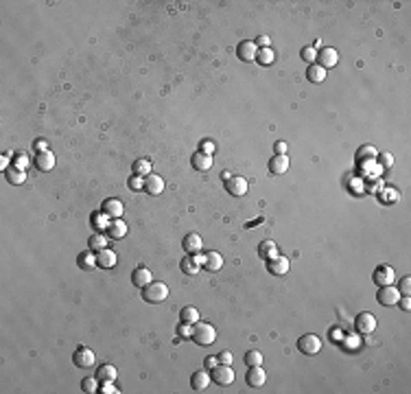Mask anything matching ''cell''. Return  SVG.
I'll list each match as a JSON object with an SVG mask.
<instances>
[{
	"instance_id": "34",
	"label": "cell",
	"mask_w": 411,
	"mask_h": 394,
	"mask_svg": "<svg viewBox=\"0 0 411 394\" xmlns=\"http://www.w3.org/2000/svg\"><path fill=\"white\" fill-rule=\"evenodd\" d=\"M105 243L107 241H105V237H103L101 232H94V235L87 239V247H90L92 252H99V250H103V247H107Z\"/></svg>"
},
{
	"instance_id": "24",
	"label": "cell",
	"mask_w": 411,
	"mask_h": 394,
	"mask_svg": "<svg viewBox=\"0 0 411 394\" xmlns=\"http://www.w3.org/2000/svg\"><path fill=\"white\" fill-rule=\"evenodd\" d=\"M131 283L136 285V287H146L149 283H153V274L149 272L146 267H136L134 269V274H131Z\"/></svg>"
},
{
	"instance_id": "48",
	"label": "cell",
	"mask_w": 411,
	"mask_h": 394,
	"mask_svg": "<svg viewBox=\"0 0 411 394\" xmlns=\"http://www.w3.org/2000/svg\"><path fill=\"white\" fill-rule=\"evenodd\" d=\"M199 151H203V153H208V156H212V153H215V143H212V140H201Z\"/></svg>"
},
{
	"instance_id": "37",
	"label": "cell",
	"mask_w": 411,
	"mask_h": 394,
	"mask_svg": "<svg viewBox=\"0 0 411 394\" xmlns=\"http://www.w3.org/2000/svg\"><path fill=\"white\" fill-rule=\"evenodd\" d=\"M109 221H112V219H109L105 213H94V217H92V223H94V228H97V230H107V226H109Z\"/></svg>"
},
{
	"instance_id": "5",
	"label": "cell",
	"mask_w": 411,
	"mask_h": 394,
	"mask_svg": "<svg viewBox=\"0 0 411 394\" xmlns=\"http://www.w3.org/2000/svg\"><path fill=\"white\" fill-rule=\"evenodd\" d=\"M376 324H378L376 318H374V313H370V311L359 313L357 320H355V328H357V333H361V335L374 333V331H376Z\"/></svg>"
},
{
	"instance_id": "30",
	"label": "cell",
	"mask_w": 411,
	"mask_h": 394,
	"mask_svg": "<svg viewBox=\"0 0 411 394\" xmlns=\"http://www.w3.org/2000/svg\"><path fill=\"white\" fill-rule=\"evenodd\" d=\"M180 322L195 326L197 322H199V311H197L195 306H184V309L180 311Z\"/></svg>"
},
{
	"instance_id": "39",
	"label": "cell",
	"mask_w": 411,
	"mask_h": 394,
	"mask_svg": "<svg viewBox=\"0 0 411 394\" xmlns=\"http://www.w3.org/2000/svg\"><path fill=\"white\" fill-rule=\"evenodd\" d=\"M245 363L247 366H260L262 363V353L260 350H249V353L245 355Z\"/></svg>"
},
{
	"instance_id": "25",
	"label": "cell",
	"mask_w": 411,
	"mask_h": 394,
	"mask_svg": "<svg viewBox=\"0 0 411 394\" xmlns=\"http://www.w3.org/2000/svg\"><path fill=\"white\" fill-rule=\"evenodd\" d=\"M278 254H280V250H278V245H276V241H260L258 243V257L260 259H265V261H269V259H276Z\"/></svg>"
},
{
	"instance_id": "23",
	"label": "cell",
	"mask_w": 411,
	"mask_h": 394,
	"mask_svg": "<svg viewBox=\"0 0 411 394\" xmlns=\"http://www.w3.org/2000/svg\"><path fill=\"white\" fill-rule=\"evenodd\" d=\"M203 267L208 269V272H219V269L223 267V257L217 250L206 252L203 254Z\"/></svg>"
},
{
	"instance_id": "2",
	"label": "cell",
	"mask_w": 411,
	"mask_h": 394,
	"mask_svg": "<svg viewBox=\"0 0 411 394\" xmlns=\"http://www.w3.org/2000/svg\"><path fill=\"white\" fill-rule=\"evenodd\" d=\"M190 340L199 346H210V344H215V340H217V331H215V326L208 324V322H197L193 326V337Z\"/></svg>"
},
{
	"instance_id": "31",
	"label": "cell",
	"mask_w": 411,
	"mask_h": 394,
	"mask_svg": "<svg viewBox=\"0 0 411 394\" xmlns=\"http://www.w3.org/2000/svg\"><path fill=\"white\" fill-rule=\"evenodd\" d=\"M5 175H7V182L9 184H22V182L26 180V173H24V169H20V166H9V169L5 171Z\"/></svg>"
},
{
	"instance_id": "49",
	"label": "cell",
	"mask_w": 411,
	"mask_h": 394,
	"mask_svg": "<svg viewBox=\"0 0 411 394\" xmlns=\"http://www.w3.org/2000/svg\"><path fill=\"white\" fill-rule=\"evenodd\" d=\"M398 306H400L402 311H411V298H409V296H400Z\"/></svg>"
},
{
	"instance_id": "1",
	"label": "cell",
	"mask_w": 411,
	"mask_h": 394,
	"mask_svg": "<svg viewBox=\"0 0 411 394\" xmlns=\"http://www.w3.org/2000/svg\"><path fill=\"white\" fill-rule=\"evenodd\" d=\"M168 294H171V289H168L166 283H160V280H153L149 283L146 287H142V300L149 302V304H160L164 302Z\"/></svg>"
},
{
	"instance_id": "16",
	"label": "cell",
	"mask_w": 411,
	"mask_h": 394,
	"mask_svg": "<svg viewBox=\"0 0 411 394\" xmlns=\"http://www.w3.org/2000/svg\"><path fill=\"white\" fill-rule=\"evenodd\" d=\"M289 267H291L289 259L287 257H280V254H278L276 259H269L267 261V272L274 274V276H284V274L289 272Z\"/></svg>"
},
{
	"instance_id": "36",
	"label": "cell",
	"mask_w": 411,
	"mask_h": 394,
	"mask_svg": "<svg viewBox=\"0 0 411 394\" xmlns=\"http://www.w3.org/2000/svg\"><path fill=\"white\" fill-rule=\"evenodd\" d=\"M262 66H269V64H274V60H276V55H274V50L271 48H258V57H256Z\"/></svg>"
},
{
	"instance_id": "43",
	"label": "cell",
	"mask_w": 411,
	"mask_h": 394,
	"mask_svg": "<svg viewBox=\"0 0 411 394\" xmlns=\"http://www.w3.org/2000/svg\"><path fill=\"white\" fill-rule=\"evenodd\" d=\"M178 335H180V337H193V326H190V324H184V322H180V326H178Z\"/></svg>"
},
{
	"instance_id": "17",
	"label": "cell",
	"mask_w": 411,
	"mask_h": 394,
	"mask_svg": "<svg viewBox=\"0 0 411 394\" xmlns=\"http://www.w3.org/2000/svg\"><path fill=\"white\" fill-rule=\"evenodd\" d=\"M210 370H197V372H193V377H190V388H193L195 392H203V390H208V385H210Z\"/></svg>"
},
{
	"instance_id": "46",
	"label": "cell",
	"mask_w": 411,
	"mask_h": 394,
	"mask_svg": "<svg viewBox=\"0 0 411 394\" xmlns=\"http://www.w3.org/2000/svg\"><path fill=\"white\" fill-rule=\"evenodd\" d=\"M287 149H289V145L284 140H278L274 145V153H278V156H287Z\"/></svg>"
},
{
	"instance_id": "8",
	"label": "cell",
	"mask_w": 411,
	"mask_h": 394,
	"mask_svg": "<svg viewBox=\"0 0 411 394\" xmlns=\"http://www.w3.org/2000/svg\"><path fill=\"white\" fill-rule=\"evenodd\" d=\"M180 267H182V272L184 274H188V276H195V274H199V269L203 267V254H186L184 259L180 261Z\"/></svg>"
},
{
	"instance_id": "11",
	"label": "cell",
	"mask_w": 411,
	"mask_h": 394,
	"mask_svg": "<svg viewBox=\"0 0 411 394\" xmlns=\"http://www.w3.org/2000/svg\"><path fill=\"white\" fill-rule=\"evenodd\" d=\"M247 188H249L247 180L241 178V175H232L230 180H225V191L232 197H243L247 193Z\"/></svg>"
},
{
	"instance_id": "29",
	"label": "cell",
	"mask_w": 411,
	"mask_h": 394,
	"mask_svg": "<svg viewBox=\"0 0 411 394\" xmlns=\"http://www.w3.org/2000/svg\"><path fill=\"white\" fill-rule=\"evenodd\" d=\"M116 377H119V370H116L112 363H103V366L97 370V379L103 383V381H116Z\"/></svg>"
},
{
	"instance_id": "15",
	"label": "cell",
	"mask_w": 411,
	"mask_h": 394,
	"mask_svg": "<svg viewBox=\"0 0 411 394\" xmlns=\"http://www.w3.org/2000/svg\"><path fill=\"white\" fill-rule=\"evenodd\" d=\"M123 210H125L123 202L121 200H114V197H107V200L101 204V213H105L109 219H121L123 217Z\"/></svg>"
},
{
	"instance_id": "53",
	"label": "cell",
	"mask_w": 411,
	"mask_h": 394,
	"mask_svg": "<svg viewBox=\"0 0 411 394\" xmlns=\"http://www.w3.org/2000/svg\"><path fill=\"white\" fill-rule=\"evenodd\" d=\"M0 166H3V171H7V169H9V156H7V153H5V156L3 158H0Z\"/></svg>"
},
{
	"instance_id": "50",
	"label": "cell",
	"mask_w": 411,
	"mask_h": 394,
	"mask_svg": "<svg viewBox=\"0 0 411 394\" xmlns=\"http://www.w3.org/2000/svg\"><path fill=\"white\" fill-rule=\"evenodd\" d=\"M33 147H35V151H38V153H42V151H48V143L44 140V138H38Z\"/></svg>"
},
{
	"instance_id": "12",
	"label": "cell",
	"mask_w": 411,
	"mask_h": 394,
	"mask_svg": "<svg viewBox=\"0 0 411 394\" xmlns=\"http://www.w3.org/2000/svg\"><path fill=\"white\" fill-rule=\"evenodd\" d=\"M164 188H166V182H164L162 175L151 173V175H146V178H144V191L149 193V195H153V197H156V195H162Z\"/></svg>"
},
{
	"instance_id": "20",
	"label": "cell",
	"mask_w": 411,
	"mask_h": 394,
	"mask_svg": "<svg viewBox=\"0 0 411 394\" xmlns=\"http://www.w3.org/2000/svg\"><path fill=\"white\" fill-rule=\"evenodd\" d=\"M182 245H184L186 254H199L201 247H203V241H201V237L197 235V232H188V235L184 237V241H182Z\"/></svg>"
},
{
	"instance_id": "38",
	"label": "cell",
	"mask_w": 411,
	"mask_h": 394,
	"mask_svg": "<svg viewBox=\"0 0 411 394\" xmlns=\"http://www.w3.org/2000/svg\"><path fill=\"white\" fill-rule=\"evenodd\" d=\"M300 55H302V60H304L308 66L317 62V48H315V46H304V48H302V53H300Z\"/></svg>"
},
{
	"instance_id": "51",
	"label": "cell",
	"mask_w": 411,
	"mask_h": 394,
	"mask_svg": "<svg viewBox=\"0 0 411 394\" xmlns=\"http://www.w3.org/2000/svg\"><path fill=\"white\" fill-rule=\"evenodd\" d=\"M217 366H219L217 357H206V361H203V368L206 370H212V368H217Z\"/></svg>"
},
{
	"instance_id": "3",
	"label": "cell",
	"mask_w": 411,
	"mask_h": 394,
	"mask_svg": "<svg viewBox=\"0 0 411 394\" xmlns=\"http://www.w3.org/2000/svg\"><path fill=\"white\" fill-rule=\"evenodd\" d=\"M321 340L317 337L315 333H306V335H302V337L298 340V350L302 355H306V357H313V355H319V350H321Z\"/></svg>"
},
{
	"instance_id": "41",
	"label": "cell",
	"mask_w": 411,
	"mask_h": 394,
	"mask_svg": "<svg viewBox=\"0 0 411 394\" xmlns=\"http://www.w3.org/2000/svg\"><path fill=\"white\" fill-rule=\"evenodd\" d=\"M129 188L131 191H144V180L140 175H131L129 178Z\"/></svg>"
},
{
	"instance_id": "22",
	"label": "cell",
	"mask_w": 411,
	"mask_h": 394,
	"mask_svg": "<svg viewBox=\"0 0 411 394\" xmlns=\"http://www.w3.org/2000/svg\"><path fill=\"white\" fill-rule=\"evenodd\" d=\"M289 166H291V162H289L287 156H278V153H274V158L269 160V173H274V175L287 173Z\"/></svg>"
},
{
	"instance_id": "6",
	"label": "cell",
	"mask_w": 411,
	"mask_h": 394,
	"mask_svg": "<svg viewBox=\"0 0 411 394\" xmlns=\"http://www.w3.org/2000/svg\"><path fill=\"white\" fill-rule=\"evenodd\" d=\"M72 361H75V366L77 368H92L94 363H97V355L92 353L87 346H79L77 350H75V355H72Z\"/></svg>"
},
{
	"instance_id": "42",
	"label": "cell",
	"mask_w": 411,
	"mask_h": 394,
	"mask_svg": "<svg viewBox=\"0 0 411 394\" xmlns=\"http://www.w3.org/2000/svg\"><path fill=\"white\" fill-rule=\"evenodd\" d=\"M13 164L20 166V169H26V166L31 164V162H28L26 153H16V156H13Z\"/></svg>"
},
{
	"instance_id": "18",
	"label": "cell",
	"mask_w": 411,
	"mask_h": 394,
	"mask_svg": "<svg viewBox=\"0 0 411 394\" xmlns=\"http://www.w3.org/2000/svg\"><path fill=\"white\" fill-rule=\"evenodd\" d=\"M237 55H239L243 62H256V57H258V46H256L252 40L241 42L239 46H237Z\"/></svg>"
},
{
	"instance_id": "45",
	"label": "cell",
	"mask_w": 411,
	"mask_h": 394,
	"mask_svg": "<svg viewBox=\"0 0 411 394\" xmlns=\"http://www.w3.org/2000/svg\"><path fill=\"white\" fill-rule=\"evenodd\" d=\"M378 160H380V164L385 166V169H390V166L394 164V156L392 153H380V156H376Z\"/></svg>"
},
{
	"instance_id": "33",
	"label": "cell",
	"mask_w": 411,
	"mask_h": 394,
	"mask_svg": "<svg viewBox=\"0 0 411 394\" xmlns=\"http://www.w3.org/2000/svg\"><path fill=\"white\" fill-rule=\"evenodd\" d=\"M376 156H378V151H376L374 145H363V147L357 151V160H359V162H361V160H376Z\"/></svg>"
},
{
	"instance_id": "26",
	"label": "cell",
	"mask_w": 411,
	"mask_h": 394,
	"mask_svg": "<svg viewBox=\"0 0 411 394\" xmlns=\"http://www.w3.org/2000/svg\"><path fill=\"white\" fill-rule=\"evenodd\" d=\"M105 232H109V237L112 239H123V237H127V223L123 221V217L121 219H112Z\"/></svg>"
},
{
	"instance_id": "52",
	"label": "cell",
	"mask_w": 411,
	"mask_h": 394,
	"mask_svg": "<svg viewBox=\"0 0 411 394\" xmlns=\"http://www.w3.org/2000/svg\"><path fill=\"white\" fill-rule=\"evenodd\" d=\"M269 42H271V40L267 38V35H260V38H256L254 44H256L258 48H269Z\"/></svg>"
},
{
	"instance_id": "9",
	"label": "cell",
	"mask_w": 411,
	"mask_h": 394,
	"mask_svg": "<svg viewBox=\"0 0 411 394\" xmlns=\"http://www.w3.org/2000/svg\"><path fill=\"white\" fill-rule=\"evenodd\" d=\"M376 298H378L380 304L396 306V304H398V300H400V291H398V287H394V285H385V287H378Z\"/></svg>"
},
{
	"instance_id": "19",
	"label": "cell",
	"mask_w": 411,
	"mask_h": 394,
	"mask_svg": "<svg viewBox=\"0 0 411 394\" xmlns=\"http://www.w3.org/2000/svg\"><path fill=\"white\" fill-rule=\"evenodd\" d=\"M33 164L38 166V171H42V173L53 171V169H55V153H53V151H42V153H38Z\"/></svg>"
},
{
	"instance_id": "47",
	"label": "cell",
	"mask_w": 411,
	"mask_h": 394,
	"mask_svg": "<svg viewBox=\"0 0 411 394\" xmlns=\"http://www.w3.org/2000/svg\"><path fill=\"white\" fill-rule=\"evenodd\" d=\"M217 359H219V363H227V366H230L232 363V353L230 350H221V353L217 355Z\"/></svg>"
},
{
	"instance_id": "27",
	"label": "cell",
	"mask_w": 411,
	"mask_h": 394,
	"mask_svg": "<svg viewBox=\"0 0 411 394\" xmlns=\"http://www.w3.org/2000/svg\"><path fill=\"white\" fill-rule=\"evenodd\" d=\"M326 75H328V70H324L319 64H311L308 66V70H306V79L311 83H321L326 79Z\"/></svg>"
},
{
	"instance_id": "10",
	"label": "cell",
	"mask_w": 411,
	"mask_h": 394,
	"mask_svg": "<svg viewBox=\"0 0 411 394\" xmlns=\"http://www.w3.org/2000/svg\"><path fill=\"white\" fill-rule=\"evenodd\" d=\"M315 64H319L324 70L335 68V66L339 64V53H337L333 46H326V48L317 50V62H315Z\"/></svg>"
},
{
	"instance_id": "35",
	"label": "cell",
	"mask_w": 411,
	"mask_h": 394,
	"mask_svg": "<svg viewBox=\"0 0 411 394\" xmlns=\"http://www.w3.org/2000/svg\"><path fill=\"white\" fill-rule=\"evenodd\" d=\"M99 379L97 377H85L83 381H81V390L83 392H87V394H94V392H99Z\"/></svg>"
},
{
	"instance_id": "40",
	"label": "cell",
	"mask_w": 411,
	"mask_h": 394,
	"mask_svg": "<svg viewBox=\"0 0 411 394\" xmlns=\"http://www.w3.org/2000/svg\"><path fill=\"white\" fill-rule=\"evenodd\" d=\"M398 291H400V296H411V278H409V276H402V278H400Z\"/></svg>"
},
{
	"instance_id": "4",
	"label": "cell",
	"mask_w": 411,
	"mask_h": 394,
	"mask_svg": "<svg viewBox=\"0 0 411 394\" xmlns=\"http://www.w3.org/2000/svg\"><path fill=\"white\" fill-rule=\"evenodd\" d=\"M210 379L217 385H232L234 383V370H232V366H227V363H219L217 368L210 370Z\"/></svg>"
},
{
	"instance_id": "21",
	"label": "cell",
	"mask_w": 411,
	"mask_h": 394,
	"mask_svg": "<svg viewBox=\"0 0 411 394\" xmlns=\"http://www.w3.org/2000/svg\"><path fill=\"white\" fill-rule=\"evenodd\" d=\"M190 164H193L195 171H210L212 169V156L203 151H195L193 158H190Z\"/></svg>"
},
{
	"instance_id": "14",
	"label": "cell",
	"mask_w": 411,
	"mask_h": 394,
	"mask_svg": "<svg viewBox=\"0 0 411 394\" xmlns=\"http://www.w3.org/2000/svg\"><path fill=\"white\" fill-rule=\"evenodd\" d=\"M116 263H119V254L114 250H109V247H103V250L97 252V267L112 269V267H116Z\"/></svg>"
},
{
	"instance_id": "7",
	"label": "cell",
	"mask_w": 411,
	"mask_h": 394,
	"mask_svg": "<svg viewBox=\"0 0 411 394\" xmlns=\"http://www.w3.org/2000/svg\"><path fill=\"white\" fill-rule=\"evenodd\" d=\"M372 280H374V285H378V287L394 285V280H396L394 267L392 265H378L376 269H374V274H372Z\"/></svg>"
},
{
	"instance_id": "28",
	"label": "cell",
	"mask_w": 411,
	"mask_h": 394,
	"mask_svg": "<svg viewBox=\"0 0 411 394\" xmlns=\"http://www.w3.org/2000/svg\"><path fill=\"white\" fill-rule=\"evenodd\" d=\"M77 263H79V267L81 269H97V252H92V250H87V252H81L77 257Z\"/></svg>"
},
{
	"instance_id": "32",
	"label": "cell",
	"mask_w": 411,
	"mask_h": 394,
	"mask_svg": "<svg viewBox=\"0 0 411 394\" xmlns=\"http://www.w3.org/2000/svg\"><path fill=\"white\" fill-rule=\"evenodd\" d=\"M151 169H153V162H149L146 158H140L134 162V175H140V178H146V175H151Z\"/></svg>"
},
{
	"instance_id": "44",
	"label": "cell",
	"mask_w": 411,
	"mask_h": 394,
	"mask_svg": "<svg viewBox=\"0 0 411 394\" xmlns=\"http://www.w3.org/2000/svg\"><path fill=\"white\" fill-rule=\"evenodd\" d=\"M99 392H103V394H116V392H119V388L114 385V381H103Z\"/></svg>"
},
{
	"instance_id": "13",
	"label": "cell",
	"mask_w": 411,
	"mask_h": 394,
	"mask_svg": "<svg viewBox=\"0 0 411 394\" xmlns=\"http://www.w3.org/2000/svg\"><path fill=\"white\" fill-rule=\"evenodd\" d=\"M245 381L249 388H262L267 383V372L262 370L260 366H249L247 375H245Z\"/></svg>"
}]
</instances>
